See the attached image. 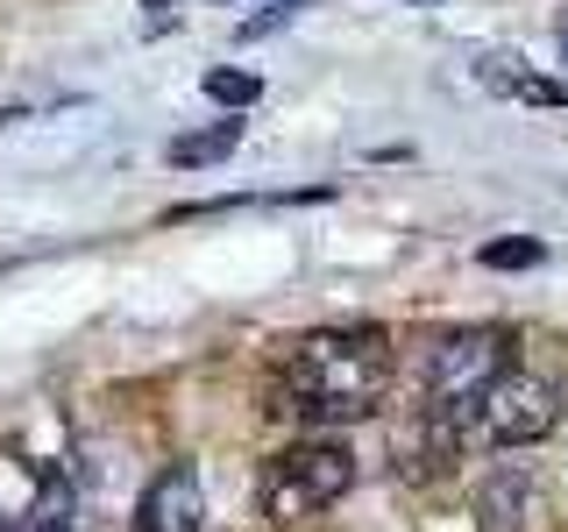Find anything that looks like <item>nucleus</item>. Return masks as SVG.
Segmentation results:
<instances>
[{"label":"nucleus","mask_w":568,"mask_h":532,"mask_svg":"<svg viewBox=\"0 0 568 532\" xmlns=\"http://www.w3.org/2000/svg\"><path fill=\"white\" fill-rule=\"evenodd\" d=\"M390 383V341L384 327H313L284 355V405L277 412L306 426H348L369 419Z\"/></svg>","instance_id":"obj_1"},{"label":"nucleus","mask_w":568,"mask_h":532,"mask_svg":"<svg viewBox=\"0 0 568 532\" xmlns=\"http://www.w3.org/2000/svg\"><path fill=\"white\" fill-rule=\"evenodd\" d=\"M348 490H355V454L342 440H292V448H277L256 475V504H263V519H277V525L313 519V511L342 504Z\"/></svg>","instance_id":"obj_2"},{"label":"nucleus","mask_w":568,"mask_h":532,"mask_svg":"<svg viewBox=\"0 0 568 532\" xmlns=\"http://www.w3.org/2000/svg\"><path fill=\"white\" fill-rule=\"evenodd\" d=\"M511 377V334L505 327H455L426 348V405L448 412L455 426L476 412V398Z\"/></svg>","instance_id":"obj_3"},{"label":"nucleus","mask_w":568,"mask_h":532,"mask_svg":"<svg viewBox=\"0 0 568 532\" xmlns=\"http://www.w3.org/2000/svg\"><path fill=\"white\" fill-rule=\"evenodd\" d=\"M469 419L484 426L497 448H532V440L555 433L561 405H555V383H540V377H526V369H511V377H497L484 398H476Z\"/></svg>","instance_id":"obj_4"},{"label":"nucleus","mask_w":568,"mask_h":532,"mask_svg":"<svg viewBox=\"0 0 568 532\" xmlns=\"http://www.w3.org/2000/svg\"><path fill=\"white\" fill-rule=\"evenodd\" d=\"M135 532H206V490H200V469L171 461L135 504Z\"/></svg>","instance_id":"obj_5"},{"label":"nucleus","mask_w":568,"mask_h":532,"mask_svg":"<svg viewBox=\"0 0 568 532\" xmlns=\"http://www.w3.org/2000/svg\"><path fill=\"white\" fill-rule=\"evenodd\" d=\"M476 519H484V532H519L532 519V475L519 469V461H505V469L484 475V490H476Z\"/></svg>","instance_id":"obj_6"},{"label":"nucleus","mask_w":568,"mask_h":532,"mask_svg":"<svg viewBox=\"0 0 568 532\" xmlns=\"http://www.w3.org/2000/svg\"><path fill=\"white\" fill-rule=\"evenodd\" d=\"M235 142H242V121H213V129L171 142V164H213V156H227Z\"/></svg>","instance_id":"obj_7"},{"label":"nucleus","mask_w":568,"mask_h":532,"mask_svg":"<svg viewBox=\"0 0 568 532\" xmlns=\"http://www.w3.org/2000/svg\"><path fill=\"white\" fill-rule=\"evenodd\" d=\"M256 93H263L256 71H206V100H221V106H248Z\"/></svg>","instance_id":"obj_8"},{"label":"nucleus","mask_w":568,"mask_h":532,"mask_svg":"<svg viewBox=\"0 0 568 532\" xmlns=\"http://www.w3.org/2000/svg\"><path fill=\"white\" fill-rule=\"evenodd\" d=\"M306 8H313V0H271V8H263V14H248V22H242V43H263V35H271V29L298 22V14H306Z\"/></svg>","instance_id":"obj_9"},{"label":"nucleus","mask_w":568,"mask_h":532,"mask_svg":"<svg viewBox=\"0 0 568 532\" xmlns=\"http://www.w3.org/2000/svg\"><path fill=\"white\" fill-rule=\"evenodd\" d=\"M540 263V242H490L484 248V270H532Z\"/></svg>","instance_id":"obj_10"},{"label":"nucleus","mask_w":568,"mask_h":532,"mask_svg":"<svg viewBox=\"0 0 568 532\" xmlns=\"http://www.w3.org/2000/svg\"><path fill=\"white\" fill-rule=\"evenodd\" d=\"M14 532H71V525H64V519H22Z\"/></svg>","instance_id":"obj_11"},{"label":"nucleus","mask_w":568,"mask_h":532,"mask_svg":"<svg viewBox=\"0 0 568 532\" xmlns=\"http://www.w3.org/2000/svg\"><path fill=\"white\" fill-rule=\"evenodd\" d=\"M142 8H156V14H164V8H178V0H142Z\"/></svg>","instance_id":"obj_12"},{"label":"nucleus","mask_w":568,"mask_h":532,"mask_svg":"<svg viewBox=\"0 0 568 532\" xmlns=\"http://www.w3.org/2000/svg\"><path fill=\"white\" fill-rule=\"evenodd\" d=\"M561 58H568V22H561Z\"/></svg>","instance_id":"obj_13"}]
</instances>
